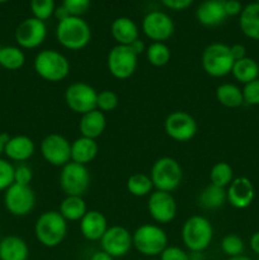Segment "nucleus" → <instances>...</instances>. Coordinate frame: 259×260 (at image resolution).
<instances>
[{
  "mask_svg": "<svg viewBox=\"0 0 259 260\" xmlns=\"http://www.w3.org/2000/svg\"><path fill=\"white\" fill-rule=\"evenodd\" d=\"M56 40L69 51H80L89 45L91 40V29L85 19L81 17H69L57 23Z\"/></svg>",
  "mask_w": 259,
  "mask_h": 260,
  "instance_id": "nucleus-1",
  "label": "nucleus"
},
{
  "mask_svg": "<svg viewBox=\"0 0 259 260\" xmlns=\"http://www.w3.org/2000/svg\"><path fill=\"white\" fill-rule=\"evenodd\" d=\"M68 235V221L58 211H46L35 223V236L41 245L56 248Z\"/></svg>",
  "mask_w": 259,
  "mask_h": 260,
  "instance_id": "nucleus-2",
  "label": "nucleus"
},
{
  "mask_svg": "<svg viewBox=\"0 0 259 260\" xmlns=\"http://www.w3.org/2000/svg\"><path fill=\"white\" fill-rule=\"evenodd\" d=\"M36 74L48 83H60L70 74V62L63 53L48 48L36 55L33 61Z\"/></svg>",
  "mask_w": 259,
  "mask_h": 260,
  "instance_id": "nucleus-3",
  "label": "nucleus"
},
{
  "mask_svg": "<svg viewBox=\"0 0 259 260\" xmlns=\"http://www.w3.org/2000/svg\"><path fill=\"white\" fill-rule=\"evenodd\" d=\"M213 239L212 223L205 216L195 215L185 220L182 228V241L192 253H202Z\"/></svg>",
  "mask_w": 259,
  "mask_h": 260,
  "instance_id": "nucleus-4",
  "label": "nucleus"
},
{
  "mask_svg": "<svg viewBox=\"0 0 259 260\" xmlns=\"http://www.w3.org/2000/svg\"><path fill=\"white\" fill-rule=\"evenodd\" d=\"M235 60L231 56L230 46L215 42L208 45L201 56V65L205 73L212 78H223L231 74Z\"/></svg>",
  "mask_w": 259,
  "mask_h": 260,
  "instance_id": "nucleus-5",
  "label": "nucleus"
},
{
  "mask_svg": "<svg viewBox=\"0 0 259 260\" xmlns=\"http://www.w3.org/2000/svg\"><path fill=\"white\" fill-rule=\"evenodd\" d=\"M134 248L145 256H157L168 246V235L159 225L145 223L132 234Z\"/></svg>",
  "mask_w": 259,
  "mask_h": 260,
  "instance_id": "nucleus-6",
  "label": "nucleus"
},
{
  "mask_svg": "<svg viewBox=\"0 0 259 260\" xmlns=\"http://www.w3.org/2000/svg\"><path fill=\"white\" fill-rule=\"evenodd\" d=\"M150 178L155 189L172 193L182 183V167L173 157L163 156L152 164Z\"/></svg>",
  "mask_w": 259,
  "mask_h": 260,
  "instance_id": "nucleus-7",
  "label": "nucleus"
},
{
  "mask_svg": "<svg viewBox=\"0 0 259 260\" xmlns=\"http://www.w3.org/2000/svg\"><path fill=\"white\" fill-rule=\"evenodd\" d=\"M58 184L66 196L83 197L90 187V173L85 165L69 161L61 169Z\"/></svg>",
  "mask_w": 259,
  "mask_h": 260,
  "instance_id": "nucleus-8",
  "label": "nucleus"
},
{
  "mask_svg": "<svg viewBox=\"0 0 259 260\" xmlns=\"http://www.w3.org/2000/svg\"><path fill=\"white\" fill-rule=\"evenodd\" d=\"M139 63V56L128 46L116 45L107 56V68L109 74L117 80H127L135 74Z\"/></svg>",
  "mask_w": 259,
  "mask_h": 260,
  "instance_id": "nucleus-9",
  "label": "nucleus"
},
{
  "mask_svg": "<svg viewBox=\"0 0 259 260\" xmlns=\"http://www.w3.org/2000/svg\"><path fill=\"white\" fill-rule=\"evenodd\" d=\"M96 96L98 93L95 89L83 81L70 84L63 94V99L69 109L81 116L96 109Z\"/></svg>",
  "mask_w": 259,
  "mask_h": 260,
  "instance_id": "nucleus-10",
  "label": "nucleus"
},
{
  "mask_svg": "<svg viewBox=\"0 0 259 260\" xmlns=\"http://www.w3.org/2000/svg\"><path fill=\"white\" fill-rule=\"evenodd\" d=\"M4 206L8 212L17 217L27 216L35 210L36 194L30 185H10L4 192Z\"/></svg>",
  "mask_w": 259,
  "mask_h": 260,
  "instance_id": "nucleus-11",
  "label": "nucleus"
},
{
  "mask_svg": "<svg viewBox=\"0 0 259 260\" xmlns=\"http://www.w3.org/2000/svg\"><path fill=\"white\" fill-rule=\"evenodd\" d=\"M47 37V27L43 20L35 17L25 18L15 28L14 38L18 47L22 50L38 48Z\"/></svg>",
  "mask_w": 259,
  "mask_h": 260,
  "instance_id": "nucleus-12",
  "label": "nucleus"
},
{
  "mask_svg": "<svg viewBox=\"0 0 259 260\" xmlns=\"http://www.w3.org/2000/svg\"><path fill=\"white\" fill-rule=\"evenodd\" d=\"M41 155L52 167H61L71 161V142L65 136L50 134L43 137L40 145Z\"/></svg>",
  "mask_w": 259,
  "mask_h": 260,
  "instance_id": "nucleus-13",
  "label": "nucleus"
},
{
  "mask_svg": "<svg viewBox=\"0 0 259 260\" xmlns=\"http://www.w3.org/2000/svg\"><path fill=\"white\" fill-rule=\"evenodd\" d=\"M165 134L177 142H188L196 136L198 129L197 121L188 112L174 111L165 118Z\"/></svg>",
  "mask_w": 259,
  "mask_h": 260,
  "instance_id": "nucleus-14",
  "label": "nucleus"
},
{
  "mask_svg": "<svg viewBox=\"0 0 259 260\" xmlns=\"http://www.w3.org/2000/svg\"><path fill=\"white\" fill-rule=\"evenodd\" d=\"M99 243L102 250L109 254L112 258H122L134 248L132 234L126 228L118 225L109 226Z\"/></svg>",
  "mask_w": 259,
  "mask_h": 260,
  "instance_id": "nucleus-15",
  "label": "nucleus"
},
{
  "mask_svg": "<svg viewBox=\"0 0 259 260\" xmlns=\"http://www.w3.org/2000/svg\"><path fill=\"white\" fill-rule=\"evenodd\" d=\"M141 28L144 35L152 42H165L174 33V22L167 13L152 10L144 17Z\"/></svg>",
  "mask_w": 259,
  "mask_h": 260,
  "instance_id": "nucleus-16",
  "label": "nucleus"
},
{
  "mask_svg": "<svg viewBox=\"0 0 259 260\" xmlns=\"http://www.w3.org/2000/svg\"><path fill=\"white\" fill-rule=\"evenodd\" d=\"M147 211L155 222L167 225L177 216V202L172 193L155 189L147 200Z\"/></svg>",
  "mask_w": 259,
  "mask_h": 260,
  "instance_id": "nucleus-17",
  "label": "nucleus"
},
{
  "mask_svg": "<svg viewBox=\"0 0 259 260\" xmlns=\"http://www.w3.org/2000/svg\"><path fill=\"white\" fill-rule=\"evenodd\" d=\"M255 197L253 183L246 177L234 178L226 189V202L236 210L248 208Z\"/></svg>",
  "mask_w": 259,
  "mask_h": 260,
  "instance_id": "nucleus-18",
  "label": "nucleus"
},
{
  "mask_svg": "<svg viewBox=\"0 0 259 260\" xmlns=\"http://www.w3.org/2000/svg\"><path fill=\"white\" fill-rule=\"evenodd\" d=\"M36 151V145L30 137L25 135H17L8 139L4 147V154L12 161L23 162L33 156Z\"/></svg>",
  "mask_w": 259,
  "mask_h": 260,
  "instance_id": "nucleus-19",
  "label": "nucleus"
},
{
  "mask_svg": "<svg viewBox=\"0 0 259 260\" xmlns=\"http://www.w3.org/2000/svg\"><path fill=\"white\" fill-rule=\"evenodd\" d=\"M196 18L203 27H217L226 20L228 15L223 8V2L216 0H205L198 5L196 10Z\"/></svg>",
  "mask_w": 259,
  "mask_h": 260,
  "instance_id": "nucleus-20",
  "label": "nucleus"
},
{
  "mask_svg": "<svg viewBox=\"0 0 259 260\" xmlns=\"http://www.w3.org/2000/svg\"><path fill=\"white\" fill-rule=\"evenodd\" d=\"M106 216L96 210H88L80 220V233L89 241H99L108 229Z\"/></svg>",
  "mask_w": 259,
  "mask_h": 260,
  "instance_id": "nucleus-21",
  "label": "nucleus"
},
{
  "mask_svg": "<svg viewBox=\"0 0 259 260\" xmlns=\"http://www.w3.org/2000/svg\"><path fill=\"white\" fill-rule=\"evenodd\" d=\"M107 127V118L106 114L101 112L99 109L88 112L83 114L79 121V131L80 136L88 137V139L96 140L103 135Z\"/></svg>",
  "mask_w": 259,
  "mask_h": 260,
  "instance_id": "nucleus-22",
  "label": "nucleus"
},
{
  "mask_svg": "<svg viewBox=\"0 0 259 260\" xmlns=\"http://www.w3.org/2000/svg\"><path fill=\"white\" fill-rule=\"evenodd\" d=\"M139 27L128 17H118L112 22L111 35L117 45L130 46L132 42L139 40Z\"/></svg>",
  "mask_w": 259,
  "mask_h": 260,
  "instance_id": "nucleus-23",
  "label": "nucleus"
},
{
  "mask_svg": "<svg viewBox=\"0 0 259 260\" xmlns=\"http://www.w3.org/2000/svg\"><path fill=\"white\" fill-rule=\"evenodd\" d=\"M98 151L99 146L96 140L80 136L71 142V161L86 167L95 159Z\"/></svg>",
  "mask_w": 259,
  "mask_h": 260,
  "instance_id": "nucleus-24",
  "label": "nucleus"
},
{
  "mask_svg": "<svg viewBox=\"0 0 259 260\" xmlns=\"http://www.w3.org/2000/svg\"><path fill=\"white\" fill-rule=\"evenodd\" d=\"M239 27L243 35L250 40L259 41V4H246L239 15Z\"/></svg>",
  "mask_w": 259,
  "mask_h": 260,
  "instance_id": "nucleus-25",
  "label": "nucleus"
},
{
  "mask_svg": "<svg viewBox=\"0 0 259 260\" xmlns=\"http://www.w3.org/2000/svg\"><path fill=\"white\" fill-rule=\"evenodd\" d=\"M29 248L22 238L5 236L0 240V260H28Z\"/></svg>",
  "mask_w": 259,
  "mask_h": 260,
  "instance_id": "nucleus-26",
  "label": "nucleus"
},
{
  "mask_svg": "<svg viewBox=\"0 0 259 260\" xmlns=\"http://www.w3.org/2000/svg\"><path fill=\"white\" fill-rule=\"evenodd\" d=\"M216 101L226 108H239L244 104L243 90L238 85L223 83L216 88Z\"/></svg>",
  "mask_w": 259,
  "mask_h": 260,
  "instance_id": "nucleus-27",
  "label": "nucleus"
},
{
  "mask_svg": "<svg viewBox=\"0 0 259 260\" xmlns=\"http://www.w3.org/2000/svg\"><path fill=\"white\" fill-rule=\"evenodd\" d=\"M58 212L66 221H80L88 212V207L83 197L79 196H66L60 203Z\"/></svg>",
  "mask_w": 259,
  "mask_h": 260,
  "instance_id": "nucleus-28",
  "label": "nucleus"
},
{
  "mask_svg": "<svg viewBox=\"0 0 259 260\" xmlns=\"http://www.w3.org/2000/svg\"><path fill=\"white\" fill-rule=\"evenodd\" d=\"M231 74L236 81L245 85L259 78V65L254 58L246 56L234 62Z\"/></svg>",
  "mask_w": 259,
  "mask_h": 260,
  "instance_id": "nucleus-29",
  "label": "nucleus"
},
{
  "mask_svg": "<svg viewBox=\"0 0 259 260\" xmlns=\"http://www.w3.org/2000/svg\"><path fill=\"white\" fill-rule=\"evenodd\" d=\"M226 203V189L208 184L198 196V205L205 210H217Z\"/></svg>",
  "mask_w": 259,
  "mask_h": 260,
  "instance_id": "nucleus-30",
  "label": "nucleus"
},
{
  "mask_svg": "<svg viewBox=\"0 0 259 260\" xmlns=\"http://www.w3.org/2000/svg\"><path fill=\"white\" fill-rule=\"evenodd\" d=\"M25 55L18 46H3L0 47V66L5 70L15 71L23 68Z\"/></svg>",
  "mask_w": 259,
  "mask_h": 260,
  "instance_id": "nucleus-31",
  "label": "nucleus"
},
{
  "mask_svg": "<svg viewBox=\"0 0 259 260\" xmlns=\"http://www.w3.org/2000/svg\"><path fill=\"white\" fill-rule=\"evenodd\" d=\"M126 188L130 194L134 197H146L152 193L154 184L150 175L144 173H135L127 179Z\"/></svg>",
  "mask_w": 259,
  "mask_h": 260,
  "instance_id": "nucleus-32",
  "label": "nucleus"
},
{
  "mask_svg": "<svg viewBox=\"0 0 259 260\" xmlns=\"http://www.w3.org/2000/svg\"><path fill=\"white\" fill-rule=\"evenodd\" d=\"M145 53H146V58L150 65L155 68H163L168 65L172 58L170 48L168 47V45H165V42H151L146 47Z\"/></svg>",
  "mask_w": 259,
  "mask_h": 260,
  "instance_id": "nucleus-33",
  "label": "nucleus"
},
{
  "mask_svg": "<svg viewBox=\"0 0 259 260\" xmlns=\"http://www.w3.org/2000/svg\"><path fill=\"white\" fill-rule=\"evenodd\" d=\"M211 184L220 188H226L234 180V170L229 162H216L210 172Z\"/></svg>",
  "mask_w": 259,
  "mask_h": 260,
  "instance_id": "nucleus-34",
  "label": "nucleus"
},
{
  "mask_svg": "<svg viewBox=\"0 0 259 260\" xmlns=\"http://www.w3.org/2000/svg\"><path fill=\"white\" fill-rule=\"evenodd\" d=\"M221 250L229 258H234V256L243 255L244 249H245V244L244 240L236 234H229V235L223 236L221 240Z\"/></svg>",
  "mask_w": 259,
  "mask_h": 260,
  "instance_id": "nucleus-35",
  "label": "nucleus"
},
{
  "mask_svg": "<svg viewBox=\"0 0 259 260\" xmlns=\"http://www.w3.org/2000/svg\"><path fill=\"white\" fill-rule=\"evenodd\" d=\"M55 9V0H30V12L33 17L43 22L52 17Z\"/></svg>",
  "mask_w": 259,
  "mask_h": 260,
  "instance_id": "nucleus-36",
  "label": "nucleus"
},
{
  "mask_svg": "<svg viewBox=\"0 0 259 260\" xmlns=\"http://www.w3.org/2000/svg\"><path fill=\"white\" fill-rule=\"evenodd\" d=\"M118 96L112 90H102L96 96V109L103 113L112 112L118 107Z\"/></svg>",
  "mask_w": 259,
  "mask_h": 260,
  "instance_id": "nucleus-37",
  "label": "nucleus"
},
{
  "mask_svg": "<svg viewBox=\"0 0 259 260\" xmlns=\"http://www.w3.org/2000/svg\"><path fill=\"white\" fill-rule=\"evenodd\" d=\"M14 168L12 162L0 157V192L14 184Z\"/></svg>",
  "mask_w": 259,
  "mask_h": 260,
  "instance_id": "nucleus-38",
  "label": "nucleus"
},
{
  "mask_svg": "<svg viewBox=\"0 0 259 260\" xmlns=\"http://www.w3.org/2000/svg\"><path fill=\"white\" fill-rule=\"evenodd\" d=\"M62 7L71 17H81L90 8V0H62Z\"/></svg>",
  "mask_w": 259,
  "mask_h": 260,
  "instance_id": "nucleus-39",
  "label": "nucleus"
},
{
  "mask_svg": "<svg viewBox=\"0 0 259 260\" xmlns=\"http://www.w3.org/2000/svg\"><path fill=\"white\" fill-rule=\"evenodd\" d=\"M243 90L244 103L248 106H259V78L245 84Z\"/></svg>",
  "mask_w": 259,
  "mask_h": 260,
  "instance_id": "nucleus-40",
  "label": "nucleus"
},
{
  "mask_svg": "<svg viewBox=\"0 0 259 260\" xmlns=\"http://www.w3.org/2000/svg\"><path fill=\"white\" fill-rule=\"evenodd\" d=\"M160 260H190L189 254L179 246L168 245L160 254Z\"/></svg>",
  "mask_w": 259,
  "mask_h": 260,
  "instance_id": "nucleus-41",
  "label": "nucleus"
},
{
  "mask_svg": "<svg viewBox=\"0 0 259 260\" xmlns=\"http://www.w3.org/2000/svg\"><path fill=\"white\" fill-rule=\"evenodd\" d=\"M33 179V172L30 167L20 164L14 168V183L22 185H29Z\"/></svg>",
  "mask_w": 259,
  "mask_h": 260,
  "instance_id": "nucleus-42",
  "label": "nucleus"
},
{
  "mask_svg": "<svg viewBox=\"0 0 259 260\" xmlns=\"http://www.w3.org/2000/svg\"><path fill=\"white\" fill-rule=\"evenodd\" d=\"M161 4L164 7H167L168 9L175 10V12H179V10H185L193 4L195 0H160Z\"/></svg>",
  "mask_w": 259,
  "mask_h": 260,
  "instance_id": "nucleus-43",
  "label": "nucleus"
},
{
  "mask_svg": "<svg viewBox=\"0 0 259 260\" xmlns=\"http://www.w3.org/2000/svg\"><path fill=\"white\" fill-rule=\"evenodd\" d=\"M223 8H225V13L228 17H236V15H240L244 7L239 0H225Z\"/></svg>",
  "mask_w": 259,
  "mask_h": 260,
  "instance_id": "nucleus-44",
  "label": "nucleus"
},
{
  "mask_svg": "<svg viewBox=\"0 0 259 260\" xmlns=\"http://www.w3.org/2000/svg\"><path fill=\"white\" fill-rule=\"evenodd\" d=\"M230 51H231V56H233V58L235 61L246 57V48L245 46L241 45V43H236V45L230 46Z\"/></svg>",
  "mask_w": 259,
  "mask_h": 260,
  "instance_id": "nucleus-45",
  "label": "nucleus"
},
{
  "mask_svg": "<svg viewBox=\"0 0 259 260\" xmlns=\"http://www.w3.org/2000/svg\"><path fill=\"white\" fill-rule=\"evenodd\" d=\"M128 47L131 48V50L134 51L135 55H137V56L142 55V53H145V51H146V46H145L144 41H141L140 38L139 40L135 41V42H132Z\"/></svg>",
  "mask_w": 259,
  "mask_h": 260,
  "instance_id": "nucleus-46",
  "label": "nucleus"
},
{
  "mask_svg": "<svg viewBox=\"0 0 259 260\" xmlns=\"http://www.w3.org/2000/svg\"><path fill=\"white\" fill-rule=\"evenodd\" d=\"M249 246H250L251 251L259 256V231H256V233H254L253 235L250 236V240H249Z\"/></svg>",
  "mask_w": 259,
  "mask_h": 260,
  "instance_id": "nucleus-47",
  "label": "nucleus"
},
{
  "mask_svg": "<svg viewBox=\"0 0 259 260\" xmlns=\"http://www.w3.org/2000/svg\"><path fill=\"white\" fill-rule=\"evenodd\" d=\"M53 17L57 19V22H61V20H63V19H66V18L70 17V14H69V12L62 7V5H60V7L56 8L55 12H53Z\"/></svg>",
  "mask_w": 259,
  "mask_h": 260,
  "instance_id": "nucleus-48",
  "label": "nucleus"
},
{
  "mask_svg": "<svg viewBox=\"0 0 259 260\" xmlns=\"http://www.w3.org/2000/svg\"><path fill=\"white\" fill-rule=\"evenodd\" d=\"M89 260H114V258H112L109 254H107L106 251L103 250H98L95 253H93V255L90 256Z\"/></svg>",
  "mask_w": 259,
  "mask_h": 260,
  "instance_id": "nucleus-49",
  "label": "nucleus"
},
{
  "mask_svg": "<svg viewBox=\"0 0 259 260\" xmlns=\"http://www.w3.org/2000/svg\"><path fill=\"white\" fill-rule=\"evenodd\" d=\"M9 135L7 134H2L0 132V156H2L3 154H4V147H5V144H7L8 139H9Z\"/></svg>",
  "mask_w": 259,
  "mask_h": 260,
  "instance_id": "nucleus-50",
  "label": "nucleus"
},
{
  "mask_svg": "<svg viewBox=\"0 0 259 260\" xmlns=\"http://www.w3.org/2000/svg\"><path fill=\"white\" fill-rule=\"evenodd\" d=\"M226 260H251V259L245 255H239V256H234V258H228Z\"/></svg>",
  "mask_w": 259,
  "mask_h": 260,
  "instance_id": "nucleus-51",
  "label": "nucleus"
},
{
  "mask_svg": "<svg viewBox=\"0 0 259 260\" xmlns=\"http://www.w3.org/2000/svg\"><path fill=\"white\" fill-rule=\"evenodd\" d=\"M9 0H0V4H4V3H8Z\"/></svg>",
  "mask_w": 259,
  "mask_h": 260,
  "instance_id": "nucleus-52",
  "label": "nucleus"
},
{
  "mask_svg": "<svg viewBox=\"0 0 259 260\" xmlns=\"http://www.w3.org/2000/svg\"><path fill=\"white\" fill-rule=\"evenodd\" d=\"M216 2H225V0H216Z\"/></svg>",
  "mask_w": 259,
  "mask_h": 260,
  "instance_id": "nucleus-53",
  "label": "nucleus"
},
{
  "mask_svg": "<svg viewBox=\"0 0 259 260\" xmlns=\"http://www.w3.org/2000/svg\"><path fill=\"white\" fill-rule=\"evenodd\" d=\"M255 3H258V4H259V0H255Z\"/></svg>",
  "mask_w": 259,
  "mask_h": 260,
  "instance_id": "nucleus-54",
  "label": "nucleus"
},
{
  "mask_svg": "<svg viewBox=\"0 0 259 260\" xmlns=\"http://www.w3.org/2000/svg\"><path fill=\"white\" fill-rule=\"evenodd\" d=\"M150 260H160V259H150Z\"/></svg>",
  "mask_w": 259,
  "mask_h": 260,
  "instance_id": "nucleus-55",
  "label": "nucleus"
},
{
  "mask_svg": "<svg viewBox=\"0 0 259 260\" xmlns=\"http://www.w3.org/2000/svg\"><path fill=\"white\" fill-rule=\"evenodd\" d=\"M258 260H259V258H258Z\"/></svg>",
  "mask_w": 259,
  "mask_h": 260,
  "instance_id": "nucleus-56",
  "label": "nucleus"
}]
</instances>
